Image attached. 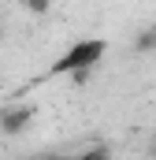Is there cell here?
Here are the masks:
<instances>
[{
    "instance_id": "cell-3",
    "label": "cell",
    "mask_w": 156,
    "mask_h": 160,
    "mask_svg": "<svg viewBox=\"0 0 156 160\" xmlns=\"http://www.w3.org/2000/svg\"><path fill=\"white\" fill-rule=\"evenodd\" d=\"M134 48H138V52H156V26L153 30H141V34L134 38Z\"/></svg>"
},
{
    "instance_id": "cell-6",
    "label": "cell",
    "mask_w": 156,
    "mask_h": 160,
    "mask_svg": "<svg viewBox=\"0 0 156 160\" xmlns=\"http://www.w3.org/2000/svg\"><path fill=\"white\" fill-rule=\"evenodd\" d=\"M41 160H71V157H60V153H48V157H41Z\"/></svg>"
},
{
    "instance_id": "cell-1",
    "label": "cell",
    "mask_w": 156,
    "mask_h": 160,
    "mask_svg": "<svg viewBox=\"0 0 156 160\" xmlns=\"http://www.w3.org/2000/svg\"><path fill=\"white\" fill-rule=\"evenodd\" d=\"M104 52H108V41L104 38H82L75 41L52 67H48V75L56 78V75H75V71H93L100 60H104Z\"/></svg>"
},
{
    "instance_id": "cell-2",
    "label": "cell",
    "mask_w": 156,
    "mask_h": 160,
    "mask_svg": "<svg viewBox=\"0 0 156 160\" xmlns=\"http://www.w3.org/2000/svg\"><path fill=\"white\" fill-rule=\"evenodd\" d=\"M34 119V108L30 104H7L4 112H0V134H7V138H15V134H22L26 127Z\"/></svg>"
},
{
    "instance_id": "cell-4",
    "label": "cell",
    "mask_w": 156,
    "mask_h": 160,
    "mask_svg": "<svg viewBox=\"0 0 156 160\" xmlns=\"http://www.w3.org/2000/svg\"><path fill=\"white\" fill-rule=\"evenodd\" d=\"M71 160H112V149H108V145H89L85 153H78V157H71Z\"/></svg>"
},
{
    "instance_id": "cell-5",
    "label": "cell",
    "mask_w": 156,
    "mask_h": 160,
    "mask_svg": "<svg viewBox=\"0 0 156 160\" xmlns=\"http://www.w3.org/2000/svg\"><path fill=\"white\" fill-rule=\"evenodd\" d=\"M30 15H48V8H52V0H19Z\"/></svg>"
},
{
    "instance_id": "cell-7",
    "label": "cell",
    "mask_w": 156,
    "mask_h": 160,
    "mask_svg": "<svg viewBox=\"0 0 156 160\" xmlns=\"http://www.w3.org/2000/svg\"><path fill=\"white\" fill-rule=\"evenodd\" d=\"M149 157H153V160H156V138H153V149H149Z\"/></svg>"
}]
</instances>
